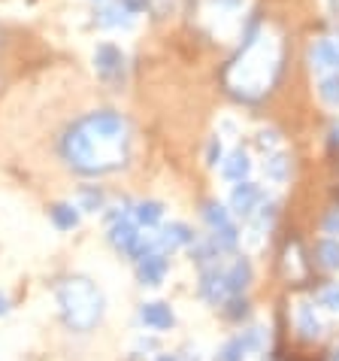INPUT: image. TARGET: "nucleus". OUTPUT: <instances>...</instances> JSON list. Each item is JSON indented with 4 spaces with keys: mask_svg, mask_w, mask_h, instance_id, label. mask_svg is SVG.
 Instances as JSON below:
<instances>
[{
    "mask_svg": "<svg viewBox=\"0 0 339 361\" xmlns=\"http://www.w3.org/2000/svg\"><path fill=\"white\" fill-rule=\"evenodd\" d=\"M58 155L79 176L115 173L131 158V125L115 109H91L64 128Z\"/></svg>",
    "mask_w": 339,
    "mask_h": 361,
    "instance_id": "obj_1",
    "label": "nucleus"
},
{
    "mask_svg": "<svg viewBox=\"0 0 339 361\" xmlns=\"http://www.w3.org/2000/svg\"><path fill=\"white\" fill-rule=\"evenodd\" d=\"M285 67V39L273 27L261 25L257 18L245 25L243 46L227 61L222 82L236 100L257 104L276 88Z\"/></svg>",
    "mask_w": 339,
    "mask_h": 361,
    "instance_id": "obj_2",
    "label": "nucleus"
},
{
    "mask_svg": "<svg viewBox=\"0 0 339 361\" xmlns=\"http://www.w3.org/2000/svg\"><path fill=\"white\" fill-rule=\"evenodd\" d=\"M58 307L70 331L88 334L103 319V295L88 276H67L58 283Z\"/></svg>",
    "mask_w": 339,
    "mask_h": 361,
    "instance_id": "obj_3",
    "label": "nucleus"
},
{
    "mask_svg": "<svg viewBox=\"0 0 339 361\" xmlns=\"http://www.w3.org/2000/svg\"><path fill=\"white\" fill-rule=\"evenodd\" d=\"M191 13L218 39H227L234 31H245V0H194Z\"/></svg>",
    "mask_w": 339,
    "mask_h": 361,
    "instance_id": "obj_4",
    "label": "nucleus"
},
{
    "mask_svg": "<svg viewBox=\"0 0 339 361\" xmlns=\"http://www.w3.org/2000/svg\"><path fill=\"white\" fill-rule=\"evenodd\" d=\"M94 70L106 85H122L124 82V52L113 43H101L94 49Z\"/></svg>",
    "mask_w": 339,
    "mask_h": 361,
    "instance_id": "obj_5",
    "label": "nucleus"
},
{
    "mask_svg": "<svg viewBox=\"0 0 339 361\" xmlns=\"http://www.w3.org/2000/svg\"><path fill=\"white\" fill-rule=\"evenodd\" d=\"M264 200L267 197H264L261 185L252 183V179H239V183L234 185V192H231V209L236 216H243V219H252Z\"/></svg>",
    "mask_w": 339,
    "mask_h": 361,
    "instance_id": "obj_6",
    "label": "nucleus"
},
{
    "mask_svg": "<svg viewBox=\"0 0 339 361\" xmlns=\"http://www.w3.org/2000/svg\"><path fill=\"white\" fill-rule=\"evenodd\" d=\"M200 298L209 300L212 307H222L227 298H231V292H227V276H224V267L215 264H206L200 270Z\"/></svg>",
    "mask_w": 339,
    "mask_h": 361,
    "instance_id": "obj_7",
    "label": "nucleus"
},
{
    "mask_svg": "<svg viewBox=\"0 0 339 361\" xmlns=\"http://www.w3.org/2000/svg\"><path fill=\"white\" fill-rule=\"evenodd\" d=\"M282 270H285V276L291 279V283H303V279L309 276V258L303 252L300 240H291V243L285 246V252H282Z\"/></svg>",
    "mask_w": 339,
    "mask_h": 361,
    "instance_id": "obj_8",
    "label": "nucleus"
},
{
    "mask_svg": "<svg viewBox=\"0 0 339 361\" xmlns=\"http://www.w3.org/2000/svg\"><path fill=\"white\" fill-rule=\"evenodd\" d=\"M167 270H170V264H167V258L161 252H148L136 262V279L143 286H161Z\"/></svg>",
    "mask_w": 339,
    "mask_h": 361,
    "instance_id": "obj_9",
    "label": "nucleus"
},
{
    "mask_svg": "<svg viewBox=\"0 0 339 361\" xmlns=\"http://www.w3.org/2000/svg\"><path fill=\"white\" fill-rule=\"evenodd\" d=\"M139 322H143L146 328H152V331H170L176 322V316H173V310H170V304H164V300H152V304L139 307Z\"/></svg>",
    "mask_w": 339,
    "mask_h": 361,
    "instance_id": "obj_10",
    "label": "nucleus"
},
{
    "mask_svg": "<svg viewBox=\"0 0 339 361\" xmlns=\"http://www.w3.org/2000/svg\"><path fill=\"white\" fill-rule=\"evenodd\" d=\"M309 61L315 70H339V37H324L309 49Z\"/></svg>",
    "mask_w": 339,
    "mask_h": 361,
    "instance_id": "obj_11",
    "label": "nucleus"
},
{
    "mask_svg": "<svg viewBox=\"0 0 339 361\" xmlns=\"http://www.w3.org/2000/svg\"><path fill=\"white\" fill-rule=\"evenodd\" d=\"M194 231L188 228L185 222H173V225H167L164 231H161V237H158V246H164V249H182V246H191L194 243Z\"/></svg>",
    "mask_w": 339,
    "mask_h": 361,
    "instance_id": "obj_12",
    "label": "nucleus"
},
{
    "mask_svg": "<svg viewBox=\"0 0 339 361\" xmlns=\"http://www.w3.org/2000/svg\"><path fill=\"white\" fill-rule=\"evenodd\" d=\"M224 276H227V292L231 295H243L248 283H252V264L245 258H236L231 267H224Z\"/></svg>",
    "mask_w": 339,
    "mask_h": 361,
    "instance_id": "obj_13",
    "label": "nucleus"
},
{
    "mask_svg": "<svg viewBox=\"0 0 339 361\" xmlns=\"http://www.w3.org/2000/svg\"><path fill=\"white\" fill-rule=\"evenodd\" d=\"M222 173H224V179H231V183L248 179V173H252V161H248V155L243 152V149H236V152H231V155L224 158Z\"/></svg>",
    "mask_w": 339,
    "mask_h": 361,
    "instance_id": "obj_14",
    "label": "nucleus"
},
{
    "mask_svg": "<svg viewBox=\"0 0 339 361\" xmlns=\"http://www.w3.org/2000/svg\"><path fill=\"white\" fill-rule=\"evenodd\" d=\"M264 173L267 179H273V183H285L288 176H291V158H288L285 152H267L264 155Z\"/></svg>",
    "mask_w": 339,
    "mask_h": 361,
    "instance_id": "obj_15",
    "label": "nucleus"
},
{
    "mask_svg": "<svg viewBox=\"0 0 339 361\" xmlns=\"http://www.w3.org/2000/svg\"><path fill=\"white\" fill-rule=\"evenodd\" d=\"M294 325H297V331H300V337H306V340H315L318 334H321V322H318L315 310L309 304H297Z\"/></svg>",
    "mask_w": 339,
    "mask_h": 361,
    "instance_id": "obj_16",
    "label": "nucleus"
},
{
    "mask_svg": "<svg viewBox=\"0 0 339 361\" xmlns=\"http://www.w3.org/2000/svg\"><path fill=\"white\" fill-rule=\"evenodd\" d=\"M49 219H52V225L58 231H73L79 225V207L67 204V200H61V204H52V207H49Z\"/></svg>",
    "mask_w": 339,
    "mask_h": 361,
    "instance_id": "obj_17",
    "label": "nucleus"
},
{
    "mask_svg": "<svg viewBox=\"0 0 339 361\" xmlns=\"http://www.w3.org/2000/svg\"><path fill=\"white\" fill-rule=\"evenodd\" d=\"M134 219H136V225H143V228H155L164 219V204H158V200H143V204H136Z\"/></svg>",
    "mask_w": 339,
    "mask_h": 361,
    "instance_id": "obj_18",
    "label": "nucleus"
},
{
    "mask_svg": "<svg viewBox=\"0 0 339 361\" xmlns=\"http://www.w3.org/2000/svg\"><path fill=\"white\" fill-rule=\"evenodd\" d=\"M315 255H318V264H321V267H327V270H339V240H336V237L318 240Z\"/></svg>",
    "mask_w": 339,
    "mask_h": 361,
    "instance_id": "obj_19",
    "label": "nucleus"
},
{
    "mask_svg": "<svg viewBox=\"0 0 339 361\" xmlns=\"http://www.w3.org/2000/svg\"><path fill=\"white\" fill-rule=\"evenodd\" d=\"M106 207V195L103 188L97 185H82L79 188V209H85V213H97V209Z\"/></svg>",
    "mask_w": 339,
    "mask_h": 361,
    "instance_id": "obj_20",
    "label": "nucleus"
},
{
    "mask_svg": "<svg viewBox=\"0 0 339 361\" xmlns=\"http://www.w3.org/2000/svg\"><path fill=\"white\" fill-rule=\"evenodd\" d=\"M131 13L118 4V6H103L97 9V25L101 27H122V25H131V18H127Z\"/></svg>",
    "mask_w": 339,
    "mask_h": 361,
    "instance_id": "obj_21",
    "label": "nucleus"
},
{
    "mask_svg": "<svg viewBox=\"0 0 339 361\" xmlns=\"http://www.w3.org/2000/svg\"><path fill=\"white\" fill-rule=\"evenodd\" d=\"M203 222L215 231V228H222L227 222H234V219L224 209V204H218V200H206V204H203Z\"/></svg>",
    "mask_w": 339,
    "mask_h": 361,
    "instance_id": "obj_22",
    "label": "nucleus"
},
{
    "mask_svg": "<svg viewBox=\"0 0 339 361\" xmlns=\"http://www.w3.org/2000/svg\"><path fill=\"white\" fill-rule=\"evenodd\" d=\"M318 94H321V100L327 106H339V70L318 82Z\"/></svg>",
    "mask_w": 339,
    "mask_h": 361,
    "instance_id": "obj_23",
    "label": "nucleus"
},
{
    "mask_svg": "<svg viewBox=\"0 0 339 361\" xmlns=\"http://www.w3.org/2000/svg\"><path fill=\"white\" fill-rule=\"evenodd\" d=\"M222 307H224L227 319H234V322H239V319H245V316H248V300H245L243 295H231Z\"/></svg>",
    "mask_w": 339,
    "mask_h": 361,
    "instance_id": "obj_24",
    "label": "nucleus"
},
{
    "mask_svg": "<svg viewBox=\"0 0 339 361\" xmlns=\"http://www.w3.org/2000/svg\"><path fill=\"white\" fill-rule=\"evenodd\" d=\"M318 307L339 313V286H324L321 292H318Z\"/></svg>",
    "mask_w": 339,
    "mask_h": 361,
    "instance_id": "obj_25",
    "label": "nucleus"
},
{
    "mask_svg": "<svg viewBox=\"0 0 339 361\" xmlns=\"http://www.w3.org/2000/svg\"><path fill=\"white\" fill-rule=\"evenodd\" d=\"M222 161H224V146H222V140H218V137H212V140H209V149H206V164L215 167Z\"/></svg>",
    "mask_w": 339,
    "mask_h": 361,
    "instance_id": "obj_26",
    "label": "nucleus"
},
{
    "mask_svg": "<svg viewBox=\"0 0 339 361\" xmlns=\"http://www.w3.org/2000/svg\"><path fill=\"white\" fill-rule=\"evenodd\" d=\"M257 146H261V152L267 155V152H276L279 149V137H276V131H261L257 134Z\"/></svg>",
    "mask_w": 339,
    "mask_h": 361,
    "instance_id": "obj_27",
    "label": "nucleus"
},
{
    "mask_svg": "<svg viewBox=\"0 0 339 361\" xmlns=\"http://www.w3.org/2000/svg\"><path fill=\"white\" fill-rule=\"evenodd\" d=\"M324 234L327 237H336L339 234V209H331V213H327V219H324Z\"/></svg>",
    "mask_w": 339,
    "mask_h": 361,
    "instance_id": "obj_28",
    "label": "nucleus"
},
{
    "mask_svg": "<svg viewBox=\"0 0 339 361\" xmlns=\"http://www.w3.org/2000/svg\"><path fill=\"white\" fill-rule=\"evenodd\" d=\"M122 6L134 16V13H143V9L148 6V0H122Z\"/></svg>",
    "mask_w": 339,
    "mask_h": 361,
    "instance_id": "obj_29",
    "label": "nucleus"
},
{
    "mask_svg": "<svg viewBox=\"0 0 339 361\" xmlns=\"http://www.w3.org/2000/svg\"><path fill=\"white\" fill-rule=\"evenodd\" d=\"M331 146H339V128H331Z\"/></svg>",
    "mask_w": 339,
    "mask_h": 361,
    "instance_id": "obj_30",
    "label": "nucleus"
},
{
    "mask_svg": "<svg viewBox=\"0 0 339 361\" xmlns=\"http://www.w3.org/2000/svg\"><path fill=\"white\" fill-rule=\"evenodd\" d=\"M9 310V300H6V295H0V316H4Z\"/></svg>",
    "mask_w": 339,
    "mask_h": 361,
    "instance_id": "obj_31",
    "label": "nucleus"
},
{
    "mask_svg": "<svg viewBox=\"0 0 339 361\" xmlns=\"http://www.w3.org/2000/svg\"><path fill=\"white\" fill-rule=\"evenodd\" d=\"M155 361H179V358H176V355H158Z\"/></svg>",
    "mask_w": 339,
    "mask_h": 361,
    "instance_id": "obj_32",
    "label": "nucleus"
},
{
    "mask_svg": "<svg viewBox=\"0 0 339 361\" xmlns=\"http://www.w3.org/2000/svg\"><path fill=\"white\" fill-rule=\"evenodd\" d=\"M333 361H339V349H336V353H333Z\"/></svg>",
    "mask_w": 339,
    "mask_h": 361,
    "instance_id": "obj_33",
    "label": "nucleus"
}]
</instances>
